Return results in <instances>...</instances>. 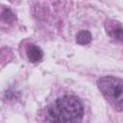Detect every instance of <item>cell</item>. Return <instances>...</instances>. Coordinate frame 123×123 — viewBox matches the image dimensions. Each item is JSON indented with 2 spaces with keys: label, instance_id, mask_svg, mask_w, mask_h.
I'll return each instance as SVG.
<instances>
[{
  "label": "cell",
  "instance_id": "6da1fadb",
  "mask_svg": "<svg viewBox=\"0 0 123 123\" xmlns=\"http://www.w3.org/2000/svg\"><path fill=\"white\" fill-rule=\"evenodd\" d=\"M83 113L80 100L72 95H64L47 108L45 118L48 123H81Z\"/></svg>",
  "mask_w": 123,
  "mask_h": 123
},
{
  "label": "cell",
  "instance_id": "7a4b0ae2",
  "mask_svg": "<svg viewBox=\"0 0 123 123\" xmlns=\"http://www.w3.org/2000/svg\"><path fill=\"white\" fill-rule=\"evenodd\" d=\"M98 87L108 102L115 109H123V80L106 76L98 80Z\"/></svg>",
  "mask_w": 123,
  "mask_h": 123
},
{
  "label": "cell",
  "instance_id": "3957f363",
  "mask_svg": "<svg viewBox=\"0 0 123 123\" xmlns=\"http://www.w3.org/2000/svg\"><path fill=\"white\" fill-rule=\"evenodd\" d=\"M26 52H27L28 59H29L32 62H39V61L42 59V56H43V53H42L41 49H40L38 46L34 45V44L28 45Z\"/></svg>",
  "mask_w": 123,
  "mask_h": 123
},
{
  "label": "cell",
  "instance_id": "277c9868",
  "mask_svg": "<svg viewBox=\"0 0 123 123\" xmlns=\"http://www.w3.org/2000/svg\"><path fill=\"white\" fill-rule=\"evenodd\" d=\"M91 40V35L88 31H81L77 36V42L79 44H87Z\"/></svg>",
  "mask_w": 123,
  "mask_h": 123
},
{
  "label": "cell",
  "instance_id": "5b68a950",
  "mask_svg": "<svg viewBox=\"0 0 123 123\" xmlns=\"http://www.w3.org/2000/svg\"><path fill=\"white\" fill-rule=\"evenodd\" d=\"M110 35L116 40L122 41L123 40V28H121L120 26H115L112 27L110 30Z\"/></svg>",
  "mask_w": 123,
  "mask_h": 123
}]
</instances>
